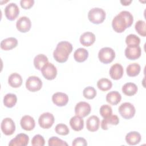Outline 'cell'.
I'll return each instance as SVG.
<instances>
[{"label":"cell","mask_w":146,"mask_h":146,"mask_svg":"<svg viewBox=\"0 0 146 146\" xmlns=\"http://www.w3.org/2000/svg\"><path fill=\"white\" fill-rule=\"evenodd\" d=\"M132 14L128 11L123 10L116 15L112 21L113 29L117 33H123L127 28L129 27L133 23Z\"/></svg>","instance_id":"1"},{"label":"cell","mask_w":146,"mask_h":146,"mask_svg":"<svg viewBox=\"0 0 146 146\" xmlns=\"http://www.w3.org/2000/svg\"><path fill=\"white\" fill-rule=\"evenodd\" d=\"M72 44L67 41L59 42L53 52L54 58L59 63L66 62L70 54L72 52Z\"/></svg>","instance_id":"2"},{"label":"cell","mask_w":146,"mask_h":146,"mask_svg":"<svg viewBox=\"0 0 146 146\" xmlns=\"http://www.w3.org/2000/svg\"><path fill=\"white\" fill-rule=\"evenodd\" d=\"M88 18L92 23L100 24L106 18V12L102 8L94 7L88 11Z\"/></svg>","instance_id":"3"},{"label":"cell","mask_w":146,"mask_h":146,"mask_svg":"<svg viewBox=\"0 0 146 146\" xmlns=\"http://www.w3.org/2000/svg\"><path fill=\"white\" fill-rule=\"evenodd\" d=\"M99 60L104 64L112 62L115 58V51L111 47H106L101 48L98 53Z\"/></svg>","instance_id":"4"},{"label":"cell","mask_w":146,"mask_h":146,"mask_svg":"<svg viewBox=\"0 0 146 146\" xmlns=\"http://www.w3.org/2000/svg\"><path fill=\"white\" fill-rule=\"evenodd\" d=\"M118 111L120 115L125 119H130L133 117L136 112L134 106L129 102L122 103L119 106Z\"/></svg>","instance_id":"5"},{"label":"cell","mask_w":146,"mask_h":146,"mask_svg":"<svg viewBox=\"0 0 146 146\" xmlns=\"http://www.w3.org/2000/svg\"><path fill=\"white\" fill-rule=\"evenodd\" d=\"M42 82L39 78L36 76H29L26 82V88L31 92H36L41 89Z\"/></svg>","instance_id":"6"},{"label":"cell","mask_w":146,"mask_h":146,"mask_svg":"<svg viewBox=\"0 0 146 146\" xmlns=\"http://www.w3.org/2000/svg\"><path fill=\"white\" fill-rule=\"evenodd\" d=\"M55 121L54 115L50 112H44L41 114L38 119L40 127L43 129H48L53 125Z\"/></svg>","instance_id":"7"},{"label":"cell","mask_w":146,"mask_h":146,"mask_svg":"<svg viewBox=\"0 0 146 146\" xmlns=\"http://www.w3.org/2000/svg\"><path fill=\"white\" fill-rule=\"evenodd\" d=\"M43 76L47 80H53L57 75L56 67L51 63H47L40 70Z\"/></svg>","instance_id":"8"},{"label":"cell","mask_w":146,"mask_h":146,"mask_svg":"<svg viewBox=\"0 0 146 146\" xmlns=\"http://www.w3.org/2000/svg\"><path fill=\"white\" fill-rule=\"evenodd\" d=\"M1 128L5 135H11L15 130V125L14 121L10 117L3 119L1 122Z\"/></svg>","instance_id":"9"},{"label":"cell","mask_w":146,"mask_h":146,"mask_svg":"<svg viewBox=\"0 0 146 146\" xmlns=\"http://www.w3.org/2000/svg\"><path fill=\"white\" fill-rule=\"evenodd\" d=\"M19 14V9L15 3H10L5 8V14L7 19L15 20Z\"/></svg>","instance_id":"10"},{"label":"cell","mask_w":146,"mask_h":146,"mask_svg":"<svg viewBox=\"0 0 146 146\" xmlns=\"http://www.w3.org/2000/svg\"><path fill=\"white\" fill-rule=\"evenodd\" d=\"M91 110V107L90 104L86 102H80L75 107V113L76 115L82 118L88 115Z\"/></svg>","instance_id":"11"},{"label":"cell","mask_w":146,"mask_h":146,"mask_svg":"<svg viewBox=\"0 0 146 146\" xmlns=\"http://www.w3.org/2000/svg\"><path fill=\"white\" fill-rule=\"evenodd\" d=\"M31 26V22L29 18L23 16L20 17L16 22V27L18 31L21 33L29 31Z\"/></svg>","instance_id":"12"},{"label":"cell","mask_w":146,"mask_h":146,"mask_svg":"<svg viewBox=\"0 0 146 146\" xmlns=\"http://www.w3.org/2000/svg\"><path fill=\"white\" fill-rule=\"evenodd\" d=\"M125 55L129 60H136L138 59L141 54V50L139 46H127L125 49Z\"/></svg>","instance_id":"13"},{"label":"cell","mask_w":146,"mask_h":146,"mask_svg":"<svg viewBox=\"0 0 146 146\" xmlns=\"http://www.w3.org/2000/svg\"><path fill=\"white\" fill-rule=\"evenodd\" d=\"M29 141V137L25 133H19L11 139L9 144L10 146H26Z\"/></svg>","instance_id":"14"},{"label":"cell","mask_w":146,"mask_h":146,"mask_svg":"<svg viewBox=\"0 0 146 146\" xmlns=\"http://www.w3.org/2000/svg\"><path fill=\"white\" fill-rule=\"evenodd\" d=\"M52 100L57 106L62 107L67 104L68 102V96L65 93L58 92L53 94L52 96Z\"/></svg>","instance_id":"15"},{"label":"cell","mask_w":146,"mask_h":146,"mask_svg":"<svg viewBox=\"0 0 146 146\" xmlns=\"http://www.w3.org/2000/svg\"><path fill=\"white\" fill-rule=\"evenodd\" d=\"M124 70L123 66L119 63H115L113 64L109 71L111 78L114 80L120 79L123 75Z\"/></svg>","instance_id":"16"},{"label":"cell","mask_w":146,"mask_h":146,"mask_svg":"<svg viewBox=\"0 0 146 146\" xmlns=\"http://www.w3.org/2000/svg\"><path fill=\"white\" fill-rule=\"evenodd\" d=\"M21 127L26 131H31L35 125V123L34 118L30 115L23 116L20 121Z\"/></svg>","instance_id":"17"},{"label":"cell","mask_w":146,"mask_h":146,"mask_svg":"<svg viewBox=\"0 0 146 146\" xmlns=\"http://www.w3.org/2000/svg\"><path fill=\"white\" fill-rule=\"evenodd\" d=\"M100 120L96 115L90 116L86 120V128L91 132L96 131L99 127Z\"/></svg>","instance_id":"18"},{"label":"cell","mask_w":146,"mask_h":146,"mask_svg":"<svg viewBox=\"0 0 146 146\" xmlns=\"http://www.w3.org/2000/svg\"><path fill=\"white\" fill-rule=\"evenodd\" d=\"M95 41V35L94 33L87 31L82 34L80 36V43L86 47L90 46Z\"/></svg>","instance_id":"19"},{"label":"cell","mask_w":146,"mask_h":146,"mask_svg":"<svg viewBox=\"0 0 146 146\" xmlns=\"http://www.w3.org/2000/svg\"><path fill=\"white\" fill-rule=\"evenodd\" d=\"M125 139L127 144L134 145L140 143L141 137L138 132L131 131L126 135Z\"/></svg>","instance_id":"20"},{"label":"cell","mask_w":146,"mask_h":146,"mask_svg":"<svg viewBox=\"0 0 146 146\" xmlns=\"http://www.w3.org/2000/svg\"><path fill=\"white\" fill-rule=\"evenodd\" d=\"M70 125L73 130L79 131L84 127V120L82 117L76 115L70 119Z\"/></svg>","instance_id":"21"},{"label":"cell","mask_w":146,"mask_h":146,"mask_svg":"<svg viewBox=\"0 0 146 146\" xmlns=\"http://www.w3.org/2000/svg\"><path fill=\"white\" fill-rule=\"evenodd\" d=\"M18 44V40L15 38L9 37L3 39L1 42V48L4 50H10L15 48Z\"/></svg>","instance_id":"22"},{"label":"cell","mask_w":146,"mask_h":146,"mask_svg":"<svg viewBox=\"0 0 146 146\" xmlns=\"http://www.w3.org/2000/svg\"><path fill=\"white\" fill-rule=\"evenodd\" d=\"M119 123V118L116 115H111L108 117L104 118L101 123V127L104 130L108 129V124L117 125Z\"/></svg>","instance_id":"23"},{"label":"cell","mask_w":146,"mask_h":146,"mask_svg":"<svg viewBox=\"0 0 146 146\" xmlns=\"http://www.w3.org/2000/svg\"><path fill=\"white\" fill-rule=\"evenodd\" d=\"M106 101L112 105L117 104L121 99L120 94L116 91H112L108 92L106 95Z\"/></svg>","instance_id":"24"},{"label":"cell","mask_w":146,"mask_h":146,"mask_svg":"<svg viewBox=\"0 0 146 146\" xmlns=\"http://www.w3.org/2000/svg\"><path fill=\"white\" fill-rule=\"evenodd\" d=\"M8 83L11 87L13 88H18L22 84V78L19 74L14 72L9 76Z\"/></svg>","instance_id":"25"},{"label":"cell","mask_w":146,"mask_h":146,"mask_svg":"<svg viewBox=\"0 0 146 146\" xmlns=\"http://www.w3.org/2000/svg\"><path fill=\"white\" fill-rule=\"evenodd\" d=\"M88 56V51L84 48H79L76 49L74 53V59L78 62H84Z\"/></svg>","instance_id":"26"},{"label":"cell","mask_w":146,"mask_h":146,"mask_svg":"<svg viewBox=\"0 0 146 146\" xmlns=\"http://www.w3.org/2000/svg\"><path fill=\"white\" fill-rule=\"evenodd\" d=\"M138 88L137 86L131 82L125 83L122 87V92L127 96H131L134 95L137 91Z\"/></svg>","instance_id":"27"},{"label":"cell","mask_w":146,"mask_h":146,"mask_svg":"<svg viewBox=\"0 0 146 146\" xmlns=\"http://www.w3.org/2000/svg\"><path fill=\"white\" fill-rule=\"evenodd\" d=\"M48 59L45 55L38 54L34 59V65L37 70H40L43 66L48 62Z\"/></svg>","instance_id":"28"},{"label":"cell","mask_w":146,"mask_h":146,"mask_svg":"<svg viewBox=\"0 0 146 146\" xmlns=\"http://www.w3.org/2000/svg\"><path fill=\"white\" fill-rule=\"evenodd\" d=\"M141 70L140 66L136 63H131L127 67L126 71L129 76L133 77L139 75Z\"/></svg>","instance_id":"29"},{"label":"cell","mask_w":146,"mask_h":146,"mask_svg":"<svg viewBox=\"0 0 146 146\" xmlns=\"http://www.w3.org/2000/svg\"><path fill=\"white\" fill-rule=\"evenodd\" d=\"M17 102V96L14 94H7L3 98V104L6 107L8 108H11L14 107L15 105Z\"/></svg>","instance_id":"30"},{"label":"cell","mask_w":146,"mask_h":146,"mask_svg":"<svg viewBox=\"0 0 146 146\" xmlns=\"http://www.w3.org/2000/svg\"><path fill=\"white\" fill-rule=\"evenodd\" d=\"M112 86V82L107 78H102L97 82L98 88L103 91H106L111 88Z\"/></svg>","instance_id":"31"},{"label":"cell","mask_w":146,"mask_h":146,"mask_svg":"<svg viewBox=\"0 0 146 146\" xmlns=\"http://www.w3.org/2000/svg\"><path fill=\"white\" fill-rule=\"evenodd\" d=\"M125 43L128 46H137L140 43V39L136 35L131 34L127 36Z\"/></svg>","instance_id":"32"},{"label":"cell","mask_w":146,"mask_h":146,"mask_svg":"<svg viewBox=\"0 0 146 146\" xmlns=\"http://www.w3.org/2000/svg\"><path fill=\"white\" fill-rule=\"evenodd\" d=\"M135 28L137 33L143 36H145L146 35V27L145 22L142 20H139L136 22Z\"/></svg>","instance_id":"33"},{"label":"cell","mask_w":146,"mask_h":146,"mask_svg":"<svg viewBox=\"0 0 146 146\" xmlns=\"http://www.w3.org/2000/svg\"><path fill=\"white\" fill-rule=\"evenodd\" d=\"M83 95L87 99H92L96 95V91L93 87L88 86L83 90Z\"/></svg>","instance_id":"34"},{"label":"cell","mask_w":146,"mask_h":146,"mask_svg":"<svg viewBox=\"0 0 146 146\" xmlns=\"http://www.w3.org/2000/svg\"><path fill=\"white\" fill-rule=\"evenodd\" d=\"M99 112L103 118H106L112 115V110L110 105L104 104L100 107Z\"/></svg>","instance_id":"35"},{"label":"cell","mask_w":146,"mask_h":146,"mask_svg":"<svg viewBox=\"0 0 146 146\" xmlns=\"http://www.w3.org/2000/svg\"><path fill=\"white\" fill-rule=\"evenodd\" d=\"M55 130L56 133L63 136L68 135L70 132L68 127L66 124L62 123L58 124L55 127Z\"/></svg>","instance_id":"36"},{"label":"cell","mask_w":146,"mask_h":146,"mask_svg":"<svg viewBox=\"0 0 146 146\" xmlns=\"http://www.w3.org/2000/svg\"><path fill=\"white\" fill-rule=\"evenodd\" d=\"M49 146L54 145H68V144L64 141L61 140L56 136H52L50 137L48 141Z\"/></svg>","instance_id":"37"},{"label":"cell","mask_w":146,"mask_h":146,"mask_svg":"<svg viewBox=\"0 0 146 146\" xmlns=\"http://www.w3.org/2000/svg\"><path fill=\"white\" fill-rule=\"evenodd\" d=\"M44 144V139L40 135H36L32 139L31 144L33 146H43Z\"/></svg>","instance_id":"38"},{"label":"cell","mask_w":146,"mask_h":146,"mask_svg":"<svg viewBox=\"0 0 146 146\" xmlns=\"http://www.w3.org/2000/svg\"><path fill=\"white\" fill-rule=\"evenodd\" d=\"M72 145L73 146H77V145L86 146L87 145V143L85 139L83 137H77L73 140Z\"/></svg>","instance_id":"39"},{"label":"cell","mask_w":146,"mask_h":146,"mask_svg":"<svg viewBox=\"0 0 146 146\" xmlns=\"http://www.w3.org/2000/svg\"><path fill=\"white\" fill-rule=\"evenodd\" d=\"M34 3V0H21L20 1L21 6L25 9H29L31 8Z\"/></svg>","instance_id":"40"},{"label":"cell","mask_w":146,"mask_h":146,"mask_svg":"<svg viewBox=\"0 0 146 146\" xmlns=\"http://www.w3.org/2000/svg\"><path fill=\"white\" fill-rule=\"evenodd\" d=\"M120 2L121 3L124 5V6H127V5H129L131 2H132V0H129V1H127V0H121L120 1Z\"/></svg>","instance_id":"41"}]
</instances>
